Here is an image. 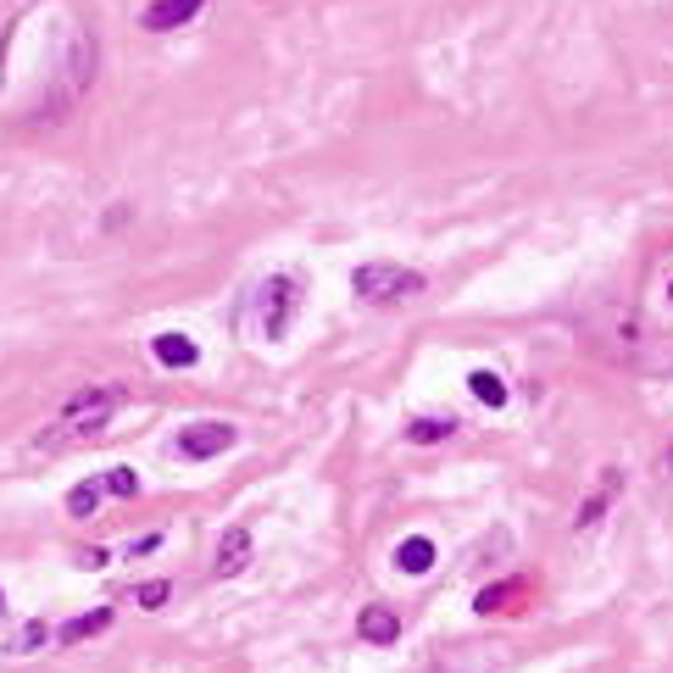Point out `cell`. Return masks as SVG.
Returning a JSON list of instances; mask_svg holds the SVG:
<instances>
[{"label": "cell", "instance_id": "6da1fadb", "mask_svg": "<svg viewBox=\"0 0 673 673\" xmlns=\"http://www.w3.org/2000/svg\"><path fill=\"white\" fill-rule=\"evenodd\" d=\"M123 406V390L117 384H96V390H78V395H67V406H61V417H56V429L45 435V446L51 440H83V435H101L106 424H112V412Z\"/></svg>", "mask_w": 673, "mask_h": 673}, {"label": "cell", "instance_id": "d6986e66", "mask_svg": "<svg viewBox=\"0 0 673 673\" xmlns=\"http://www.w3.org/2000/svg\"><path fill=\"white\" fill-rule=\"evenodd\" d=\"M156 546H161V535H145V540H128V546H123V557H134V562H139V557H150Z\"/></svg>", "mask_w": 673, "mask_h": 673}, {"label": "cell", "instance_id": "ac0fdd59", "mask_svg": "<svg viewBox=\"0 0 673 673\" xmlns=\"http://www.w3.org/2000/svg\"><path fill=\"white\" fill-rule=\"evenodd\" d=\"M72 562H78L83 573H96V568H106V562H112V551H101V546H90V551H72Z\"/></svg>", "mask_w": 673, "mask_h": 673}, {"label": "cell", "instance_id": "5bb4252c", "mask_svg": "<svg viewBox=\"0 0 673 673\" xmlns=\"http://www.w3.org/2000/svg\"><path fill=\"white\" fill-rule=\"evenodd\" d=\"M45 640H51V624H45V618H29V624L7 640V651H12V657H29V651H40Z\"/></svg>", "mask_w": 673, "mask_h": 673}, {"label": "cell", "instance_id": "44dd1931", "mask_svg": "<svg viewBox=\"0 0 673 673\" xmlns=\"http://www.w3.org/2000/svg\"><path fill=\"white\" fill-rule=\"evenodd\" d=\"M668 301H673V279H668Z\"/></svg>", "mask_w": 673, "mask_h": 673}, {"label": "cell", "instance_id": "e0dca14e", "mask_svg": "<svg viewBox=\"0 0 673 673\" xmlns=\"http://www.w3.org/2000/svg\"><path fill=\"white\" fill-rule=\"evenodd\" d=\"M167 596H173V584H167V579H145V584H134V607H161Z\"/></svg>", "mask_w": 673, "mask_h": 673}, {"label": "cell", "instance_id": "5b68a950", "mask_svg": "<svg viewBox=\"0 0 673 673\" xmlns=\"http://www.w3.org/2000/svg\"><path fill=\"white\" fill-rule=\"evenodd\" d=\"M201 7H206V0H150V7L139 12V23H145L150 34H167V29H184Z\"/></svg>", "mask_w": 673, "mask_h": 673}, {"label": "cell", "instance_id": "8992f818", "mask_svg": "<svg viewBox=\"0 0 673 673\" xmlns=\"http://www.w3.org/2000/svg\"><path fill=\"white\" fill-rule=\"evenodd\" d=\"M150 357H156L161 368H195V362H201V346L190 340V334L167 328V334H156V340H150Z\"/></svg>", "mask_w": 673, "mask_h": 673}, {"label": "cell", "instance_id": "3957f363", "mask_svg": "<svg viewBox=\"0 0 673 673\" xmlns=\"http://www.w3.org/2000/svg\"><path fill=\"white\" fill-rule=\"evenodd\" d=\"M239 446V429L234 424H190L179 440H173V451L184 457V462H212V457H223V451H234Z\"/></svg>", "mask_w": 673, "mask_h": 673}, {"label": "cell", "instance_id": "30bf717a", "mask_svg": "<svg viewBox=\"0 0 673 673\" xmlns=\"http://www.w3.org/2000/svg\"><path fill=\"white\" fill-rule=\"evenodd\" d=\"M101 629H112V607H96V613L67 618V624L56 629V640H61V646H78V640H90V635H101Z\"/></svg>", "mask_w": 673, "mask_h": 673}, {"label": "cell", "instance_id": "2e32d148", "mask_svg": "<svg viewBox=\"0 0 673 673\" xmlns=\"http://www.w3.org/2000/svg\"><path fill=\"white\" fill-rule=\"evenodd\" d=\"M101 479H106V495H123V501H128V495H139V473H134V468H123V462H117V468H106Z\"/></svg>", "mask_w": 673, "mask_h": 673}, {"label": "cell", "instance_id": "52a82bcc", "mask_svg": "<svg viewBox=\"0 0 673 673\" xmlns=\"http://www.w3.org/2000/svg\"><path fill=\"white\" fill-rule=\"evenodd\" d=\"M212 568H217V579H234V573H245V568H250V529H228V535L217 540V557H212Z\"/></svg>", "mask_w": 673, "mask_h": 673}, {"label": "cell", "instance_id": "4fadbf2b", "mask_svg": "<svg viewBox=\"0 0 673 673\" xmlns=\"http://www.w3.org/2000/svg\"><path fill=\"white\" fill-rule=\"evenodd\" d=\"M462 424H457V417H412V424H406V440L412 446H440V440H451Z\"/></svg>", "mask_w": 673, "mask_h": 673}, {"label": "cell", "instance_id": "7402d4cb", "mask_svg": "<svg viewBox=\"0 0 673 673\" xmlns=\"http://www.w3.org/2000/svg\"><path fill=\"white\" fill-rule=\"evenodd\" d=\"M0 607H7V591H0Z\"/></svg>", "mask_w": 673, "mask_h": 673}, {"label": "cell", "instance_id": "7a4b0ae2", "mask_svg": "<svg viewBox=\"0 0 673 673\" xmlns=\"http://www.w3.org/2000/svg\"><path fill=\"white\" fill-rule=\"evenodd\" d=\"M424 273L417 268H401V262H362L351 273V290L373 306H395V301H412V295H424Z\"/></svg>", "mask_w": 673, "mask_h": 673}, {"label": "cell", "instance_id": "7c38bea8", "mask_svg": "<svg viewBox=\"0 0 673 673\" xmlns=\"http://www.w3.org/2000/svg\"><path fill=\"white\" fill-rule=\"evenodd\" d=\"M468 390H473V401H484V406H495V412L513 401L507 379H501V373H490V368H473V373H468Z\"/></svg>", "mask_w": 673, "mask_h": 673}, {"label": "cell", "instance_id": "ffe728a7", "mask_svg": "<svg viewBox=\"0 0 673 673\" xmlns=\"http://www.w3.org/2000/svg\"><path fill=\"white\" fill-rule=\"evenodd\" d=\"M7 45H12V23L0 29V72H7Z\"/></svg>", "mask_w": 673, "mask_h": 673}, {"label": "cell", "instance_id": "ba28073f", "mask_svg": "<svg viewBox=\"0 0 673 673\" xmlns=\"http://www.w3.org/2000/svg\"><path fill=\"white\" fill-rule=\"evenodd\" d=\"M357 635H362L368 646H395V640H401V613H395V607H362Z\"/></svg>", "mask_w": 673, "mask_h": 673}, {"label": "cell", "instance_id": "9c48e42d", "mask_svg": "<svg viewBox=\"0 0 673 673\" xmlns=\"http://www.w3.org/2000/svg\"><path fill=\"white\" fill-rule=\"evenodd\" d=\"M435 557H440V551H435V540H429V535H412V540H401V546H395V568H401V573H412V579H417V573H429V568H435Z\"/></svg>", "mask_w": 673, "mask_h": 673}, {"label": "cell", "instance_id": "8fae6325", "mask_svg": "<svg viewBox=\"0 0 673 673\" xmlns=\"http://www.w3.org/2000/svg\"><path fill=\"white\" fill-rule=\"evenodd\" d=\"M101 501H106V479H78V484L67 490V513H72V518H96Z\"/></svg>", "mask_w": 673, "mask_h": 673}, {"label": "cell", "instance_id": "277c9868", "mask_svg": "<svg viewBox=\"0 0 673 673\" xmlns=\"http://www.w3.org/2000/svg\"><path fill=\"white\" fill-rule=\"evenodd\" d=\"M290 312H295V279L273 273L262 284V334H268V340H284V334H290Z\"/></svg>", "mask_w": 673, "mask_h": 673}, {"label": "cell", "instance_id": "9a60e30c", "mask_svg": "<svg viewBox=\"0 0 673 673\" xmlns=\"http://www.w3.org/2000/svg\"><path fill=\"white\" fill-rule=\"evenodd\" d=\"M613 490H618V473L607 468V484H602V495H591V501H584V507H579V518H573V529H591V524L602 518V507L613 501Z\"/></svg>", "mask_w": 673, "mask_h": 673}]
</instances>
